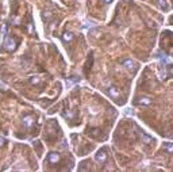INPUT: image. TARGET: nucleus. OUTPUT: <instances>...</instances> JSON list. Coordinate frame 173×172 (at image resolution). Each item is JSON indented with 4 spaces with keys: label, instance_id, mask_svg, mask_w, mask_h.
<instances>
[{
    "label": "nucleus",
    "instance_id": "obj_1",
    "mask_svg": "<svg viewBox=\"0 0 173 172\" xmlns=\"http://www.w3.org/2000/svg\"><path fill=\"white\" fill-rule=\"evenodd\" d=\"M3 45H4V49H6L7 52H12V50L16 49V42H15V39H12L11 37H6Z\"/></svg>",
    "mask_w": 173,
    "mask_h": 172
},
{
    "label": "nucleus",
    "instance_id": "obj_2",
    "mask_svg": "<svg viewBox=\"0 0 173 172\" xmlns=\"http://www.w3.org/2000/svg\"><path fill=\"white\" fill-rule=\"evenodd\" d=\"M95 160L99 163V164H103L104 161L107 160V153H106V149H100L97 150L95 153Z\"/></svg>",
    "mask_w": 173,
    "mask_h": 172
},
{
    "label": "nucleus",
    "instance_id": "obj_3",
    "mask_svg": "<svg viewBox=\"0 0 173 172\" xmlns=\"http://www.w3.org/2000/svg\"><path fill=\"white\" fill-rule=\"evenodd\" d=\"M47 160H49V163H51V164L58 163V161H60V153H57V152H51V153H49Z\"/></svg>",
    "mask_w": 173,
    "mask_h": 172
},
{
    "label": "nucleus",
    "instance_id": "obj_4",
    "mask_svg": "<svg viewBox=\"0 0 173 172\" xmlns=\"http://www.w3.org/2000/svg\"><path fill=\"white\" fill-rule=\"evenodd\" d=\"M23 125L26 128H31L34 125V117L33 115H24L23 117Z\"/></svg>",
    "mask_w": 173,
    "mask_h": 172
},
{
    "label": "nucleus",
    "instance_id": "obj_5",
    "mask_svg": "<svg viewBox=\"0 0 173 172\" xmlns=\"http://www.w3.org/2000/svg\"><path fill=\"white\" fill-rule=\"evenodd\" d=\"M122 65L126 67L127 69H135V65H137V64H135L133 60H124V61L122 62Z\"/></svg>",
    "mask_w": 173,
    "mask_h": 172
},
{
    "label": "nucleus",
    "instance_id": "obj_6",
    "mask_svg": "<svg viewBox=\"0 0 173 172\" xmlns=\"http://www.w3.org/2000/svg\"><path fill=\"white\" fill-rule=\"evenodd\" d=\"M72 39H73V33L65 31V33L62 34V41H64V42H70Z\"/></svg>",
    "mask_w": 173,
    "mask_h": 172
},
{
    "label": "nucleus",
    "instance_id": "obj_7",
    "mask_svg": "<svg viewBox=\"0 0 173 172\" xmlns=\"http://www.w3.org/2000/svg\"><path fill=\"white\" fill-rule=\"evenodd\" d=\"M157 4H158V7H160L161 10H165V11L169 10V6H168L166 0H157Z\"/></svg>",
    "mask_w": 173,
    "mask_h": 172
},
{
    "label": "nucleus",
    "instance_id": "obj_8",
    "mask_svg": "<svg viewBox=\"0 0 173 172\" xmlns=\"http://www.w3.org/2000/svg\"><path fill=\"white\" fill-rule=\"evenodd\" d=\"M138 105L150 106V105H151V99H150V98H141V99L138 100Z\"/></svg>",
    "mask_w": 173,
    "mask_h": 172
},
{
    "label": "nucleus",
    "instance_id": "obj_9",
    "mask_svg": "<svg viewBox=\"0 0 173 172\" xmlns=\"http://www.w3.org/2000/svg\"><path fill=\"white\" fill-rule=\"evenodd\" d=\"M110 95H111L112 98H119V91H118L116 87H110Z\"/></svg>",
    "mask_w": 173,
    "mask_h": 172
},
{
    "label": "nucleus",
    "instance_id": "obj_10",
    "mask_svg": "<svg viewBox=\"0 0 173 172\" xmlns=\"http://www.w3.org/2000/svg\"><path fill=\"white\" fill-rule=\"evenodd\" d=\"M164 149L169 152V153H173V142H168V144L164 145Z\"/></svg>",
    "mask_w": 173,
    "mask_h": 172
},
{
    "label": "nucleus",
    "instance_id": "obj_11",
    "mask_svg": "<svg viewBox=\"0 0 173 172\" xmlns=\"http://www.w3.org/2000/svg\"><path fill=\"white\" fill-rule=\"evenodd\" d=\"M30 81H31V84H38L41 81V79L38 76H33V77H30Z\"/></svg>",
    "mask_w": 173,
    "mask_h": 172
},
{
    "label": "nucleus",
    "instance_id": "obj_12",
    "mask_svg": "<svg viewBox=\"0 0 173 172\" xmlns=\"http://www.w3.org/2000/svg\"><path fill=\"white\" fill-rule=\"evenodd\" d=\"M4 144H6V138H3V137L0 136V148H1Z\"/></svg>",
    "mask_w": 173,
    "mask_h": 172
},
{
    "label": "nucleus",
    "instance_id": "obj_13",
    "mask_svg": "<svg viewBox=\"0 0 173 172\" xmlns=\"http://www.w3.org/2000/svg\"><path fill=\"white\" fill-rule=\"evenodd\" d=\"M143 138H145V141H146V144H150L151 142V140L147 137V136H143Z\"/></svg>",
    "mask_w": 173,
    "mask_h": 172
},
{
    "label": "nucleus",
    "instance_id": "obj_14",
    "mask_svg": "<svg viewBox=\"0 0 173 172\" xmlns=\"http://www.w3.org/2000/svg\"><path fill=\"white\" fill-rule=\"evenodd\" d=\"M103 1H104V3H106V4H110V3H111L112 0H103Z\"/></svg>",
    "mask_w": 173,
    "mask_h": 172
}]
</instances>
